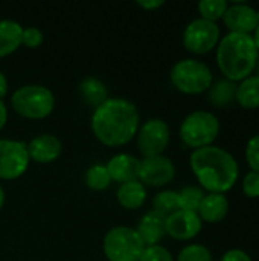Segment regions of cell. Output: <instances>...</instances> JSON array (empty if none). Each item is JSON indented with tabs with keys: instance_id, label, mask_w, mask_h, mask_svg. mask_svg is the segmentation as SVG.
<instances>
[{
	"instance_id": "cell-1",
	"label": "cell",
	"mask_w": 259,
	"mask_h": 261,
	"mask_svg": "<svg viewBox=\"0 0 259 261\" xmlns=\"http://www.w3.org/2000/svg\"><path fill=\"white\" fill-rule=\"evenodd\" d=\"M92 130L99 142L108 147H119L130 142L139 130L137 107L124 98H108L95 109Z\"/></svg>"
},
{
	"instance_id": "cell-2",
	"label": "cell",
	"mask_w": 259,
	"mask_h": 261,
	"mask_svg": "<svg viewBox=\"0 0 259 261\" xmlns=\"http://www.w3.org/2000/svg\"><path fill=\"white\" fill-rule=\"evenodd\" d=\"M189 164L202 190L208 193L224 194L238 180V162L221 147L209 145L194 150Z\"/></svg>"
},
{
	"instance_id": "cell-3",
	"label": "cell",
	"mask_w": 259,
	"mask_h": 261,
	"mask_svg": "<svg viewBox=\"0 0 259 261\" xmlns=\"http://www.w3.org/2000/svg\"><path fill=\"white\" fill-rule=\"evenodd\" d=\"M259 61V52L252 35L229 32L217 46V64L226 80L240 83L252 75Z\"/></svg>"
},
{
	"instance_id": "cell-4",
	"label": "cell",
	"mask_w": 259,
	"mask_h": 261,
	"mask_svg": "<svg viewBox=\"0 0 259 261\" xmlns=\"http://www.w3.org/2000/svg\"><path fill=\"white\" fill-rule=\"evenodd\" d=\"M220 133L218 118L206 110L189 113L180 125V139L185 145L198 150L214 144Z\"/></svg>"
},
{
	"instance_id": "cell-5",
	"label": "cell",
	"mask_w": 259,
	"mask_h": 261,
	"mask_svg": "<svg viewBox=\"0 0 259 261\" xmlns=\"http://www.w3.org/2000/svg\"><path fill=\"white\" fill-rule=\"evenodd\" d=\"M14 110L27 119H43L49 116L55 106L53 93L44 86H23L11 96Z\"/></svg>"
},
{
	"instance_id": "cell-6",
	"label": "cell",
	"mask_w": 259,
	"mask_h": 261,
	"mask_svg": "<svg viewBox=\"0 0 259 261\" xmlns=\"http://www.w3.org/2000/svg\"><path fill=\"white\" fill-rule=\"evenodd\" d=\"M212 72L203 61L186 58L174 64L171 69L172 86L186 95H198L211 89Z\"/></svg>"
},
{
	"instance_id": "cell-7",
	"label": "cell",
	"mask_w": 259,
	"mask_h": 261,
	"mask_svg": "<svg viewBox=\"0 0 259 261\" xmlns=\"http://www.w3.org/2000/svg\"><path fill=\"white\" fill-rule=\"evenodd\" d=\"M147 246L136 229L116 226L104 237V254L108 261H139Z\"/></svg>"
},
{
	"instance_id": "cell-8",
	"label": "cell",
	"mask_w": 259,
	"mask_h": 261,
	"mask_svg": "<svg viewBox=\"0 0 259 261\" xmlns=\"http://www.w3.org/2000/svg\"><path fill=\"white\" fill-rule=\"evenodd\" d=\"M220 43V28L217 23L195 18L192 20L183 32L185 47L197 55H203L215 49Z\"/></svg>"
},
{
	"instance_id": "cell-9",
	"label": "cell",
	"mask_w": 259,
	"mask_h": 261,
	"mask_svg": "<svg viewBox=\"0 0 259 261\" xmlns=\"http://www.w3.org/2000/svg\"><path fill=\"white\" fill-rule=\"evenodd\" d=\"M27 147L21 141L0 139V179L14 180L20 177L29 165Z\"/></svg>"
},
{
	"instance_id": "cell-10",
	"label": "cell",
	"mask_w": 259,
	"mask_h": 261,
	"mask_svg": "<svg viewBox=\"0 0 259 261\" xmlns=\"http://www.w3.org/2000/svg\"><path fill=\"white\" fill-rule=\"evenodd\" d=\"M169 142V127L162 119L147 121L137 133V147L143 158L160 156Z\"/></svg>"
},
{
	"instance_id": "cell-11",
	"label": "cell",
	"mask_w": 259,
	"mask_h": 261,
	"mask_svg": "<svg viewBox=\"0 0 259 261\" xmlns=\"http://www.w3.org/2000/svg\"><path fill=\"white\" fill-rule=\"evenodd\" d=\"M176 176L172 161L163 154L154 158H143L139 168V182L150 187H163Z\"/></svg>"
},
{
	"instance_id": "cell-12",
	"label": "cell",
	"mask_w": 259,
	"mask_h": 261,
	"mask_svg": "<svg viewBox=\"0 0 259 261\" xmlns=\"http://www.w3.org/2000/svg\"><path fill=\"white\" fill-rule=\"evenodd\" d=\"M221 20L224 21L229 32L246 35H252L259 24L256 9L247 3L229 5Z\"/></svg>"
},
{
	"instance_id": "cell-13",
	"label": "cell",
	"mask_w": 259,
	"mask_h": 261,
	"mask_svg": "<svg viewBox=\"0 0 259 261\" xmlns=\"http://www.w3.org/2000/svg\"><path fill=\"white\" fill-rule=\"evenodd\" d=\"M202 226L203 222L197 213L179 210L166 217V234L180 242H186L197 237L202 231Z\"/></svg>"
},
{
	"instance_id": "cell-14",
	"label": "cell",
	"mask_w": 259,
	"mask_h": 261,
	"mask_svg": "<svg viewBox=\"0 0 259 261\" xmlns=\"http://www.w3.org/2000/svg\"><path fill=\"white\" fill-rule=\"evenodd\" d=\"M26 147L29 159L38 164H50L56 161L63 151L61 141L53 135H40L34 138Z\"/></svg>"
},
{
	"instance_id": "cell-15",
	"label": "cell",
	"mask_w": 259,
	"mask_h": 261,
	"mask_svg": "<svg viewBox=\"0 0 259 261\" xmlns=\"http://www.w3.org/2000/svg\"><path fill=\"white\" fill-rule=\"evenodd\" d=\"M110 179L114 182L127 184V182H133V180H139V168H140V161L136 159L131 154H116L113 156L108 164L105 165Z\"/></svg>"
},
{
	"instance_id": "cell-16",
	"label": "cell",
	"mask_w": 259,
	"mask_h": 261,
	"mask_svg": "<svg viewBox=\"0 0 259 261\" xmlns=\"http://www.w3.org/2000/svg\"><path fill=\"white\" fill-rule=\"evenodd\" d=\"M136 232L145 246H156L166 236V217L153 210L142 217Z\"/></svg>"
},
{
	"instance_id": "cell-17",
	"label": "cell",
	"mask_w": 259,
	"mask_h": 261,
	"mask_svg": "<svg viewBox=\"0 0 259 261\" xmlns=\"http://www.w3.org/2000/svg\"><path fill=\"white\" fill-rule=\"evenodd\" d=\"M229 213V200L224 194L208 193L205 194L200 208L197 211L202 222L206 223H220L226 219Z\"/></svg>"
},
{
	"instance_id": "cell-18",
	"label": "cell",
	"mask_w": 259,
	"mask_h": 261,
	"mask_svg": "<svg viewBox=\"0 0 259 261\" xmlns=\"http://www.w3.org/2000/svg\"><path fill=\"white\" fill-rule=\"evenodd\" d=\"M118 202L125 210H137L147 200V190L145 185L139 180L122 184L118 190Z\"/></svg>"
},
{
	"instance_id": "cell-19",
	"label": "cell",
	"mask_w": 259,
	"mask_h": 261,
	"mask_svg": "<svg viewBox=\"0 0 259 261\" xmlns=\"http://www.w3.org/2000/svg\"><path fill=\"white\" fill-rule=\"evenodd\" d=\"M23 28L14 20H0V57L15 52L21 44Z\"/></svg>"
},
{
	"instance_id": "cell-20",
	"label": "cell",
	"mask_w": 259,
	"mask_h": 261,
	"mask_svg": "<svg viewBox=\"0 0 259 261\" xmlns=\"http://www.w3.org/2000/svg\"><path fill=\"white\" fill-rule=\"evenodd\" d=\"M235 101L246 110H255L259 107V76L250 75L240 81L237 87Z\"/></svg>"
},
{
	"instance_id": "cell-21",
	"label": "cell",
	"mask_w": 259,
	"mask_h": 261,
	"mask_svg": "<svg viewBox=\"0 0 259 261\" xmlns=\"http://www.w3.org/2000/svg\"><path fill=\"white\" fill-rule=\"evenodd\" d=\"M79 95L89 106L99 107L108 99V90L102 81L96 78H85L79 84Z\"/></svg>"
},
{
	"instance_id": "cell-22",
	"label": "cell",
	"mask_w": 259,
	"mask_h": 261,
	"mask_svg": "<svg viewBox=\"0 0 259 261\" xmlns=\"http://www.w3.org/2000/svg\"><path fill=\"white\" fill-rule=\"evenodd\" d=\"M237 87L238 83L229 81V80H220L215 84L212 83L209 89V101L215 107H226L231 106L235 101L237 96Z\"/></svg>"
},
{
	"instance_id": "cell-23",
	"label": "cell",
	"mask_w": 259,
	"mask_h": 261,
	"mask_svg": "<svg viewBox=\"0 0 259 261\" xmlns=\"http://www.w3.org/2000/svg\"><path fill=\"white\" fill-rule=\"evenodd\" d=\"M153 206L154 211L168 217L179 211V193L176 191H160L159 194L154 196L153 199Z\"/></svg>"
},
{
	"instance_id": "cell-24",
	"label": "cell",
	"mask_w": 259,
	"mask_h": 261,
	"mask_svg": "<svg viewBox=\"0 0 259 261\" xmlns=\"http://www.w3.org/2000/svg\"><path fill=\"white\" fill-rule=\"evenodd\" d=\"M205 197V191L198 187H186L179 193V208L182 211L197 213Z\"/></svg>"
},
{
	"instance_id": "cell-25",
	"label": "cell",
	"mask_w": 259,
	"mask_h": 261,
	"mask_svg": "<svg viewBox=\"0 0 259 261\" xmlns=\"http://www.w3.org/2000/svg\"><path fill=\"white\" fill-rule=\"evenodd\" d=\"M229 3L226 0H202L198 3V12L200 18L217 23L220 18H223Z\"/></svg>"
},
{
	"instance_id": "cell-26",
	"label": "cell",
	"mask_w": 259,
	"mask_h": 261,
	"mask_svg": "<svg viewBox=\"0 0 259 261\" xmlns=\"http://www.w3.org/2000/svg\"><path fill=\"white\" fill-rule=\"evenodd\" d=\"M110 182H111V179H110V174H108L105 165H93L87 170L85 185L90 190L102 191L110 185Z\"/></svg>"
},
{
	"instance_id": "cell-27",
	"label": "cell",
	"mask_w": 259,
	"mask_h": 261,
	"mask_svg": "<svg viewBox=\"0 0 259 261\" xmlns=\"http://www.w3.org/2000/svg\"><path fill=\"white\" fill-rule=\"evenodd\" d=\"M177 261H212V254L203 245H188L179 252Z\"/></svg>"
},
{
	"instance_id": "cell-28",
	"label": "cell",
	"mask_w": 259,
	"mask_h": 261,
	"mask_svg": "<svg viewBox=\"0 0 259 261\" xmlns=\"http://www.w3.org/2000/svg\"><path fill=\"white\" fill-rule=\"evenodd\" d=\"M139 261H174L169 251L160 245L156 246H147L140 255Z\"/></svg>"
},
{
	"instance_id": "cell-29",
	"label": "cell",
	"mask_w": 259,
	"mask_h": 261,
	"mask_svg": "<svg viewBox=\"0 0 259 261\" xmlns=\"http://www.w3.org/2000/svg\"><path fill=\"white\" fill-rule=\"evenodd\" d=\"M246 161L252 171L259 173V135L249 139L246 147Z\"/></svg>"
},
{
	"instance_id": "cell-30",
	"label": "cell",
	"mask_w": 259,
	"mask_h": 261,
	"mask_svg": "<svg viewBox=\"0 0 259 261\" xmlns=\"http://www.w3.org/2000/svg\"><path fill=\"white\" fill-rule=\"evenodd\" d=\"M243 193L249 199H258L259 197V173L249 171L243 179Z\"/></svg>"
},
{
	"instance_id": "cell-31",
	"label": "cell",
	"mask_w": 259,
	"mask_h": 261,
	"mask_svg": "<svg viewBox=\"0 0 259 261\" xmlns=\"http://www.w3.org/2000/svg\"><path fill=\"white\" fill-rule=\"evenodd\" d=\"M43 41V34L37 28H23V35H21V44L27 47H38Z\"/></svg>"
},
{
	"instance_id": "cell-32",
	"label": "cell",
	"mask_w": 259,
	"mask_h": 261,
	"mask_svg": "<svg viewBox=\"0 0 259 261\" xmlns=\"http://www.w3.org/2000/svg\"><path fill=\"white\" fill-rule=\"evenodd\" d=\"M221 261H253L252 257L241 251V249H231L227 252H224V255L221 257Z\"/></svg>"
},
{
	"instance_id": "cell-33",
	"label": "cell",
	"mask_w": 259,
	"mask_h": 261,
	"mask_svg": "<svg viewBox=\"0 0 259 261\" xmlns=\"http://www.w3.org/2000/svg\"><path fill=\"white\" fill-rule=\"evenodd\" d=\"M163 0H139L137 2V5L139 6H142V8H145V9H148V11H151V9H157V8H160V6H163Z\"/></svg>"
},
{
	"instance_id": "cell-34",
	"label": "cell",
	"mask_w": 259,
	"mask_h": 261,
	"mask_svg": "<svg viewBox=\"0 0 259 261\" xmlns=\"http://www.w3.org/2000/svg\"><path fill=\"white\" fill-rule=\"evenodd\" d=\"M8 121V110H6V106L3 104V101H0V130L5 127Z\"/></svg>"
},
{
	"instance_id": "cell-35",
	"label": "cell",
	"mask_w": 259,
	"mask_h": 261,
	"mask_svg": "<svg viewBox=\"0 0 259 261\" xmlns=\"http://www.w3.org/2000/svg\"><path fill=\"white\" fill-rule=\"evenodd\" d=\"M6 93H8V80H6V76L0 72V101H2V98H3Z\"/></svg>"
},
{
	"instance_id": "cell-36",
	"label": "cell",
	"mask_w": 259,
	"mask_h": 261,
	"mask_svg": "<svg viewBox=\"0 0 259 261\" xmlns=\"http://www.w3.org/2000/svg\"><path fill=\"white\" fill-rule=\"evenodd\" d=\"M252 37H253V41H255L256 49H258V52H259V24H258V28L255 29V32L252 34Z\"/></svg>"
},
{
	"instance_id": "cell-37",
	"label": "cell",
	"mask_w": 259,
	"mask_h": 261,
	"mask_svg": "<svg viewBox=\"0 0 259 261\" xmlns=\"http://www.w3.org/2000/svg\"><path fill=\"white\" fill-rule=\"evenodd\" d=\"M3 203H5V191H3V188L0 185V208L3 206Z\"/></svg>"
},
{
	"instance_id": "cell-38",
	"label": "cell",
	"mask_w": 259,
	"mask_h": 261,
	"mask_svg": "<svg viewBox=\"0 0 259 261\" xmlns=\"http://www.w3.org/2000/svg\"><path fill=\"white\" fill-rule=\"evenodd\" d=\"M256 69H258V76H259V61H258V64H256Z\"/></svg>"
},
{
	"instance_id": "cell-39",
	"label": "cell",
	"mask_w": 259,
	"mask_h": 261,
	"mask_svg": "<svg viewBox=\"0 0 259 261\" xmlns=\"http://www.w3.org/2000/svg\"><path fill=\"white\" fill-rule=\"evenodd\" d=\"M256 14H258V21H259V9H258V11H256Z\"/></svg>"
}]
</instances>
